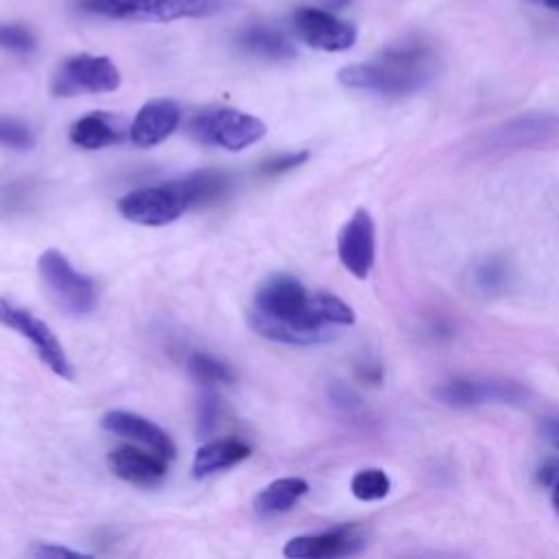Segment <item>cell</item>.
Returning <instances> with one entry per match:
<instances>
[{"instance_id":"cell-1","label":"cell","mask_w":559,"mask_h":559,"mask_svg":"<svg viewBox=\"0 0 559 559\" xmlns=\"http://www.w3.org/2000/svg\"><path fill=\"white\" fill-rule=\"evenodd\" d=\"M437 72L435 52L417 41L395 44L369 61L349 63L338 70V81L352 90L384 96H404L421 90Z\"/></svg>"},{"instance_id":"cell-2","label":"cell","mask_w":559,"mask_h":559,"mask_svg":"<svg viewBox=\"0 0 559 559\" xmlns=\"http://www.w3.org/2000/svg\"><path fill=\"white\" fill-rule=\"evenodd\" d=\"M223 4V0H81V9L87 13L135 22L205 17L218 13Z\"/></svg>"},{"instance_id":"cell-3","label":"cell","mask_w":559,"mask_h":559,"mask_svg":"<svg viewBox=\"0 0 559 559\" xmlns=\"http://www.w3.org/2000/svg\"><path fill=\"white\" fill-rule=\"evenodd\" d=\"M190 133L207 146L242 151L255 144L266 133V127L260 118L251 114L218 107L197 114L190 120Z\"/></svg>"},{"instance_id":"cell-4","label":"cell","mask_w":559,"mask_h":559,"mask_svg":"<svg viewBox=\"0 0 559 559\" xmlns=\"http://www.w3.org/2000/svg\"><path fill=\"white\" fill-rule=\"evenodd\" d=\"M37 269L48 290L68 312L90 314L96 308L94 280L76 271L61 251L46 249L37 260Z\"/></svg>"},{"instance_id":"cell-5","label":"cell","mask_w":559,"mask_h":559,"mask_svg":"<svg viewBox=\"0 0 559 559\" xmlns=\"http://www.w3.org/2000/svg\"><path fill=\"white\" fill-rule=\"evenodd\" d=\"M118 85L120 72L109 57L74 55L57 68L50 87L55 96H76L114 92Z\"/></svg>"},{"instance_id":"cell-6","label":"cell","mask_w":559,"mask_h":559,"mask_svg":"<svg viewBox=\"0 0 559 559\" xmlns=\"http://www.w3.org/2000/svg\"><path fill=\"white\" fill-rule=\"evenodd\" d=\"M0 325L11 328L20 336L28 338L33 349L37 352V356L46 362V367L50 371H55L57 376H61L66 380L72 378V365L66 356V349L46 321H41L33 312L0 297Z\"/></svg>"},{"instance_id":"cell-7","label":"cell","mask_w":559,"mask_h":559,"mask_svg":"<svg viewBox=\"0 0 559 559\" xmlns=\"http://www.w3.org/2000/svg\"><path fill=\"white\" fill-rule=\"evenodd\" d=\"M186 203L170 181L127 192L118 199V212L138 225H168L186 212Z\"/></svg>"},{"instance_id":"cell-8","label":"cell","mask_w":559,"mask_h":559,"mask_svg":"<svg viewBox=\"0 0 559 559\" xmlns=\"http://www.w3.org/2000/svg\"><path fill=\"white\" fill-rule=\"evenodd\" d=\"M308 299H310V293L297 277L286 273H275L260 284L253 299V308L269 317L293 323L301 330H312L304 323ZM314 332H321V330H314Z\"/></svg>"},{"instance_id":"cell-9","label":"cell","mask_w":559,"mask_h":559,"mask_svg":"<svg viewBox=\"0 0 559 559\" xmlns=\"http://www.w3.org/2000/svg\"><path fill=\"white\" fill-rule=\"evenodd\" d=\"M297 35L317 50L338 52L347 50L356 41L354 24L336 17L334 13L317 7H299L293 15Z\"/></svg>"},{"instance_id":"cell-10","label":"cell","mask_w":559,"mask_h":559,"mask_svg":"<svg viewBox=\"0 0 559 559\" xmlns=\"http://www.w3.org/2000/svg\"><path fill=\"white\" fill-rule=\"evenodd\" d=\"M338 260L358 280H367L376 260V225L367 210H356L338 231Z\"/></svg>"},{"instance_id":"cell-11","label":"cell","mask_w":559,"mask_h":559,"mask_svg":"<svg viewBox=\"0 0 559 559\" xmlns=\"http://www.w3.org/2000/svg\"><path fill=\"white\" fill-rule=\"evenodd\" d=\"M435 395L450 406H478L491 402H520L526 393L502 380H452L435 391Z\"/></svg>"},{"instance_id":"cell-12","label":"cell","mask_w":559,"mask_h":559,"mask_svg":"<svg viewBox=\"0 0 559 559\" xmlns=\"http://www.w3.org/2000/svg\"><path fill=\"white\" fill-rule=\"evenodd\" d=\"M100 428L107 432H114L118 437H127L144 448H148L151 452L164 456V459H173L175 456V443L168 437L166 430H162L157 424H153L151 419L131 413V411H109L103 415L100 419Z\"/></svg>"},{"instance_id":"cell-13","label":"cell","mask_w":559,"mask_h":559,"mask_svg":"<svg viewBox=\"0 0 559 559\" xmlns=\"http://www.w3.org/2000/svg\"><path fill=\"white\" fill-rule=\"evenodd\" d=\"M362 537L352 528H334L317 535H297L286 542L284 555L290 559H330L360 552Z\"/></svg>"},{"instance_id":"cell-14","label":"cell","mask_w":559,"mask_h":559,"mask_svg":"<svg viewBox=\"0 0 559 559\" xmlns=\"http://www.w3.org/2000/svg\"><path fill=\"white\" fill-rule=\"evenodd\" d=\"M107 463L118 478L138 487H155L168 474V465L164 456L151 450L146 452V450L133 448V445H120L111 450L107 454Z\"/></svg>"},{"instance_id":"cell-15","label":"cell","mask_w":559,"mask_h":559,"mask_svg":"<svg viewBox=\"0 0 559 559\" xmlns=\"http://www.w3.org/2000/svg\"><path fill=\"white\" fill-rule=\"evenodd\" d=\"M179 116V105L170 98H155L144 103L131 122V142L142 148L164 142L177 129Z\"/></svg>"},{"instance_id":"cell-16","label":"cell","mask_w":559,"mask_h":559,"mask_svg":"<svg viewBox=\"0 0 559 559\" xmlns=\"http://www.w3.org/2000/svg\"><path fill=\"white\" fill-rule=\"evenodd\" d=\"M557 127H559V118L550 114H526L496 127L489 133L487 142L489 146H496V148L524 146V144H533L550 138L557 131Z\"/></svg>"},{"instance_id":"cell-17","label":"cell","mask_w":559,"mask_h":559,"mask_svg":"<svg viewBox=\"0 0 559 559\" xmlns=\"http://www.w3.org/2000/svg\"><path fill=\"white\" fill-rule=\"evenodd\" d=\"M251 454V448L240 439H214L203 443L192 459L194 478H205L210 474L223 472Z\"/></svg>"},{"instance_id":"cell-18","label":"cell","mask_w":559,"mask_h":559,"mask_svg":"<svg viewBox=\"0 0 559 559\" xmlns=\"http://www.w3.org/2000/svg\"><path fill=\"white\" fill-rule=\"evenodd\" d=\"M249 319V325L264 338L269 341H275V343H284V345H314V343H328L332 341L336 334L332 330H321V332H314V330H301L293 323H286L282 319H275V317H269L260 310H251L247 314Z\"/></svg>"},{"instance_id":"cell-19","label":"cell","mask_w":559,"mask_h":559,"mask_svg":"<svg viewBox=\"0 0 559 559\" xmlns=\"http://www.w3.org/2000/svg\"><path fill=\"white\" fill-rule=\"evenodd\" d=\"M170 183L179 192L188 210L210 205L229 190V177L221 170H199Z\"/></svg>"},{"instance_id":"cell-20","label":"cell","mask_w":559,"mask_h":559,"mask_svg":"<svg viewBox=\"0 0 559 559\" xmlns=\"http://www.w3.org/2000/svg\"><path fill=\"white\" fill-rule=\"evenodd\" d=\"M120 138H122L120 122L111 114H105V111L85 114L70 127V140L76 146L87 148V151L111 146V144L120 142Z\"/></svg>"},{"instance_id":"cell-21","label":"cell","mask_w":559,"mask_h":559,"mask_svg":"<svg viewBox=\"0 0 559 559\" xmlns=\"http://www.w3.org/2000/svg\"><path fill=\"white\" fill-rule=\"evenodd\" d=\"M308 493V483L299 476H288V478H277L269 483L253 500V509L258 515H277L286 513L293 509L304 496Z\"/></svg>"},{"instance_id":"cell-22","label":"cell","mask_w":559,"mask_h":559,"mask_svg":"<svg viewBox=\"0 0 559 559\" xmlns=\"http://www.w3.org/2000/svg\"><path fill=\"white\" fill-rule=\"evenodd\" d=\"M238 44L260 57L266 59H290L295 57V46L290 39L271 26L264 24H251L238 33Z\"/></svg>"},{"instance_id":"cell-23","label":"cell","mask_w":559,"mask_h":559,"mask_svg":"<svg viewBox=\"0 0 559 559\" xmlns=\"http://www.w3.org/2000/svg\"><path fill=\"white\" fill-rule=\"evenodd\" d=\"M188 371L203 384L234 382V371L229 369V365L205 352H192L188 356Z\"/></svg>"},{"instance_id":"cell-24","label":"cell","mask_w":559,"mask_h":559,"mask_svg":"<svg viewBox=\"0 0 559 559\" xmlns=\"http://www.w3.org/2000/svg\"><path fill=\"white\" fill-rule=\"evenodd\" d=\"M349 489H352L354 498H358L362 502H373V500H382L391 491V480L384 469L367 467V469H360L354 474Z\"/></svg>"},{"instance_id":"cell-25","label":"cell","mask_w":559,"mask_h":559,"mask_svg":"<svg viewBox=\"0 0 559 559\" xmlns=\"http://www.w3.org/2000/svg\"><path fill=\"white\" fill-rule=\"evenodd\" d=\"M0 146L31 151L35 146V135L26 122L11 116H0Z\"/></svg>"},{"instance_id":"cell-26","label":"cell","mask_w":559,"mask_h":559,"mask_svg":"<svg viewBox=\"0 0 559 559\" xmlns=\"http://www.w3.org/2000/svg\"><path fill=\"white\" fill-rule=\"evenodd\" d=\"M35 35L22 24L0 22V48L17 55H26L35 50Z\"/></svg>"},{"instance_id":"cell-27","label":"cell","mask_w":559,"mask_h":559,"mask_svg":"<svg viewBox=\"0 0 559 559\" xmlns=\"http://www.w3.org/2000/svg\"><path fill=\"white\" fill-rule=\"evenodd\" d=\"M218 415H221V400L214 391L205 389L197 404V432L203 437L210 435L218 424Z\"/></svg>"},{"instance_id":"cell-28","label":"cell","mask_w":559,"mask_h":559,"mask_svg":"<svg viewBox=\"0 0 559 559\" xmlns=\"http://www.w3.org/2000/svg\"><path fill=\"white\" fill-rule=\"evenodd\" d=\"M308 159V153L306 151H299V153H286V155H277V157H271L262 164V173L266 175H282V173H288L293 168H297L299 164H304Z\"/></svg>"},{"instance_id":"cell-29","label":"cell","mask_w":559,"mask_h":559,"mask_svg":"<svg viewBox=\"0 0 559 559\" xmlns=\"http://www.w3.org/2000/svg\"><path fill=\"white\" fill-rule=\"evenodd\" d=\"M476 282L483 286V290L487 293H493L498 286L504 284V269L496 262H489V264H483L478 269V275H476Z\"/></svg>"},{"instance_id":"cell-30","label":"cell","mask_w":559,"mask_h":559,"mask_svg":"<svg viewBox=\"0 0 559 559\" xmlns=\"http://www.w3.org/2000/svg\"><path fill=\"white\" fill-rule=\"evenodd\" d=\"M31 552L35 557H85V552H81V550H72L66 546H55V544H37Z\"/></svg>"},{"instance_id":"cell-31","label":"cell","mask_w":559,"mask_h":559,"mask_svg":"<svg viewBox=\"0 0 559 559\" xmlns=\"http://www.w3.org/2000/svg\"><path fill=\"white\" fill-rule=\"evenodd\" d=\"M548 437H550L552 445L559 450V424H552V426H550V432H548Z\"/></svg>"},{"instance_id":"cell-32","label":"cell","mask_w":559,"mask_h":559,"mask_svg":"<svg viewBox=\"0 0 559 559\" xmlns=\"http://www.w3.org/2000/svg\"><path fill=\"white\" fill-rule=\"evenodd\" d=\"M552 504H555V511L559 513V480L555 483V489H552Z\"/></svg>"},{"instance_id":"cell-33","label":"cell","mask_w":559,"mask_h":559,"mask_svg":"<svg viewBox=\"0 0 559 559\" xmlns=\"http://www.w3.org/2000/svg\"><path fill=\"white\" fill-rule=\"evenodd\" d=\"M546 7H550L552 11H559V0H542Z\"/></svg>"}]
</instances>
